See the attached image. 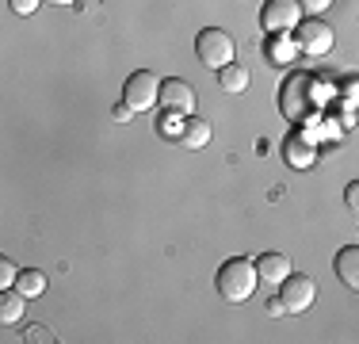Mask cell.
I'll use <instances>...</instances> for the list:
<instances>
[{"label": "cell", "mask_w": 359, "mask_h": 344, "mask_svg": "<svg viewBox=\"0 0 359 344\" xmlns=\"http://www.w3.org/2000/svg\"><path fill=\"white\" fill-rule=\"evenodd\" d=\"M321 103H325V88H321L318 77H310V73L287 77L283 92H279V111H283L290 123H310Z\"/></svg>", "instance_id": "cell-1"}, {"label": "cell", "mask_w": 359, "mask_h": 344, "mask_svg": "<svg viewBox=\"0 0 359 344\" xmlns=\"http://www.w3.org/2000/svg\"><path fill=\"white\" fill-rule=\"evenodd\" d=\"M218 295L226 298L229 306L245 303V298L256 291V283H260V275H256V264L245 260V256H233V260H226L218 268Z\"/></svg>", "instance_id": "cell-2"}, {"label": "cell", "mask_w": 359, "mask_h": 344, "mask_svg": "<svg viewBox=\"0 0 359 344\" xmlns=\"http://www.w3.org/2000/svg\"><path fill=\"white\" fill-rule=\"evenodd\" d=\"M195 54H199V62L207 69H226V65H233V58H237V42L229 31L207 27L195 39Z\"/></svg>", "instance_id": "cell-3"}, {"label": "cell", "mask_w": 359, "mask_h": 344, "mask_svg": "<svg viewBox=\"0 0 359 344\" xmlns=\"http://www.w3.org/2000/svg\"><path fill=\"white\" fill-rule=\"evenodd\" d=\"M123 100L130 103L134 111H149V107H157V103H161V81L149 73V69H138V73L126 77V84H123Z\"/></svg>", "instance_id": "cell-4"}, {"label": "cell", "mask_w": 359, "mask_h": 344, "mask_svg": "<svg viewBox=\"0 0 359 344\" xmlns=\"http://www.w3.org/2000/svg\"><path fill=\"white\" fill-rule=\"evenodd\" d=\"M302 23V4L298 0H268L260 8V27L271 34H290Z\"/></svg>", "instance_id": "cell-5"}, {"label": "cell", "mask_w": 359, "mask_h": 344, "mask_svg": "<svg viewBox=\"0 0 359 344\" xmlns=\"http://www.w3.org/2000/svg\"><path fill=\"white\" fill-rule=\"evenodd\" d=\"M294 42H298V50H302V54L321 58V54H329V50H332L337 34H332V27H329V23H321V20H302L294 27Z\"/></svg>", "instance_id": "cell-6"}, {"label": "cell", "mask_w": 359, "mask_h": 344, "mask_svg": "<svg viewBox=\"0 0 359 344\" xmlns=\"http://www.w3.org/2000/svg\"><path fill=\"white\" fill-rule=\"evenodd\" d=\"M283 306H287V314H302V310H310L313 306V298H318V283L310 279V275H294L290 272L287 279H283Z\"/></svg>", "instance_id": "cell-7"}, {"label": "cell", "mask_w": 359, "mask_h": 344, "mask_svg": "<svg viewBox=\"0 0 359 344\" xmlns=\"http://www.w3.org/2000/svg\"><path fill=\"white\" fill-rule=\"evenodd\" d=\"M161 107L165 111H180V115H191L195 111V88L180 77H168L161 81Z\"/></svg>", "instance_id": "cell-8"}, {"label": "cell", "mask_w": 359, "mask_h": 344, "mask_svg": "<svg viewBox=\"0 0 359 344\" xmlns=\"http://www.w3.org/2000/svg\"><path fill=\"white\" fill-rule=\"evenodd\" d=\"M283 157L290 168H310L318 161V145H313L310 134H290L287 145H283Z\"/></svg>", "instance_id": "cell-9"}, {"label": "cell", "mask_w": 359, "mask_h": 344, "mask_svg": "<svg viewBox=\"0 0 359 344\" xmlns=\"http://www.w3.org/2000/svg\"><path fill=\"white\" fill-rule=\"evenodd\" d=\"M256 275H260V283H268V287H283V279L290 275V260L283 253H264L260 260H256Z\"/></svg>", "instance_id": "cell-10"}, {"label": "cell", "mask_w": 359, "mask_h": 344, "mask_svg": "<svg viewBox=\"0 0 359 344\" xmlns=\"http://www.w3.org/2000/svg\"><path fill=\"white\" fill-rule=\"evenodd\" d=\"M264 54H268L271 65H290L298 58V42L294 34H271L268 42H264Z\"/></svg>", "instance_id": "cell-11"}, {"label": "cell", "mask_w": 359, "mask_h": 344, "mask_svg": "<svg viewBox=\"0 0 359 344\" xmlns=\"http://www.w3.org/2000/svg\"><path fill=\"white\" fill-rule=\"evenodd\" d=\"M337 275L348 291H359V245H348L337 253Z\"/></svg>", "instance_id": "cell-12"}, {"label": "cell", "mask_w": 359, "mask_h": 344, "mask_svg": "<svg viewBox=\"0 0 359 344\" xmlns=\"http://www.w3.org/2000/svg\"><path fill=\"white\" fill-rule=\"evenodd\" d=\"M23 303H27V295H23V291H0V322H4V325H15V322H23V310H27V306H23Z\"/></svg>", "instance_id": "cell-13"}, {"label": "cell", "mask_w": 359, "mask_h": 344, "mask_svg": "<svg viewBox=\"0 0 359 344\" xmlns=\"http://www.w3.org/2000/svg\"><path fill=\"white\" fill-rule=\"evenodd\" d=\"M207 142H210V123H207V119L187 115V123H184V138H180V145H187V150H203Z\"/></svg>", "instance_id": "cell-14"}, {"label": "cell", "mask_w": 359, "mask_h": 344, "mask_svg": "<svg viewBox=\"0 0 359 344\" xmlns=\"http://www.w3.org/2000/svg\"><path fill=\"white\" fill-rule=\"evenodd\" d=\"M249 81H252V77H249V69H245V65H226V69H218V84H222V92H233V96H237V92H245V88H249Z\"/></svg>", "instance_id": "cell-15"}, {"label": "cell", "mask_w": 359, "mask_h": 344, "mask_svg": "<svg viewBox=\"0 0 359 344\" xmlns=\"http://www.w3.org/2000/svg\"><path fill=\"white\" fill-rule=\"evenodd\" d=\"M15 291H23L27 298H39L42 291H46V272H39V268H23V272H20V279H15Z\"/></svg>", "instance_id": "cell-16"}, {"label": "cell", "mask_w": 359, "mask_h": 344, "mask_svg": "<svg viewBox=\"0 0 359 344\" xmlns=\"http://www.w3.org/2000/svg\"><path fill=\"white\" fill-rule=\"evenodd\" d=\"M184 123H187V115H180V111H165V115H161V134H165V138H184Z\"/></svg>", "instance_id": "cell-17"}, {"label": "cell", "mask_w": 359, "mask_h": 344, "mask_svg": "<svg viewBox=\"0 0 359 344\" xmlns=\"http://www.w3.org/2000/svg\"><path fill=\"white\" fill-rule=\"evenodd\" d=\"M15 279H20V268L4 256V260H0V287H15Z\"/></svg>", "instance_id": "cell-18"}, {"label": "cell", "mask_w": 359, "mask_h": 344, "mask_svg": "<svg viewBox=\"0 0 359 344\" xmlns=\"http://www.w3.org/2000/svg\"><path fill=\"white\" fill-rule=\"evenodd\" d=\"M344 206H348V211H352L355 218H359V180H355V184H348V192H344Z\"/></svg>", "instance_id": "cell-19"}, {"label": "cell", "mask_w": 359, "mask_h": 344, "mask_svg": "<svg viewBox=\"0 0 359 344\" xmlns=\"http://www.w3.org/2000/svg\"><path fill=\"white\" fill-rule=\"evenodd\" d=\"M27 340H54V333L46 325H27Z\"/></svg>", "instance_id": "cell-20"}, {"label": "cell", "mask_w": 359, "mask_h": 344, "mask_svg": "<svg viewBox=\"0 0 359 344\" xmlns=\"http://www.w3.org/2000/svg\"><path fill=\"white\" fill-rule=\"evenodd\" d=\"M111 115H115V123H130V115H134V107H130V103H115V111H111Z\"/></svg>", "instance_id": "cell-21"}, {"label": "cell", "mask_w": 359, "mask_h": 344, "mask_svg": "<svg viewBox=\"0 0 359 344\" xmlns=\"http://www.w3.org/2000/svg\"><path fill=\"white\" fill-rule=\"evenodd\" d=\"M39 8V0H12V12L15 15H31Z\"/></svg>", "instance_id": "cell-22"}, {"label": "cell", "mask_w": 359, "mask_h": 344, "mask_svg": "<svg viewBox=\"0 0 359 344\" xmlns=\"http://www.w3.org/2000/svg\"><path fill=\"white\" fill-rule=\"evenodd\" d=\"M298 4H302V12H325L332 0H298Z\"/></svg>", "instance_id": "cell-23"}, {"label": "cell", "mask_w": 359, "mask_h": 344, "mask_svg": "<svg viewBox=\"0 0 359 344\" xmlns=\"http://www.w3.org/2000/svg\"><path fill=\"white\" fill-rule=\"evenodd\" d=\"M268 314H271V317H283V314H287L283 298H268Z\"/></svg>", "instance_id": "cell-24"}, {"label": "cell", "mask_w": 359, "mask_h": 344, "mask_svg": "<svg viewBox=\"0 0 359 344\" xmlns=\"http://www.w3.org/2000/svg\"><path fill=\"white\" fill-rule=\"evenodd\" d=\"M50 4H76V0H50Z\"/></svg>", "instance_id": "cell-25"}]
</instances>
